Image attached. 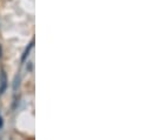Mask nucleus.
I'll use <instances>...</instances> for the list:
<instances>
[{"mask_svg": "<svg viewBox=\"0 0 152 140\" xmlns=\"http://www.w3.org/2000/svg\"><path fill=\"white\" fill-rule=\"evenodd\" d=\"M6 88V75L4 72H1V88H0V93L4 92Z\"/></svg>", "mask_w": 152, "mask_h": 140, "instance_id": "f257e3e1", "label": "nucleus"}, {"mask_svg": "<svg viewBox=\"0 0 152 140\" xmlns=\"http://www.w3.org/2000/svg\"><path fill=\"white\" fill-rule=\"evenodd\" d=\"M32 46H33V41L28 45V47L26 48V51H25V53H24V57H23V60H25V58H26V55H28V52H30V50L32 48Z\"/></svg>", "mask_w": 152, "mask_h": 140, "instance_id": "f03ea898", "label": "nucleus"}, {"mask_svg": "<svg viewBox=\"0 0 152 140\" xmlns=\"http://www.w3.org/2000/svg\"><path fill=\"white\" fill-rule=\"evenodd\" d=\"M2 127V119H1V115H0V128Z\"/></svg>", "mask_w": 152, "mask_h": 140, "instance_id": "7ed1b4c3", "label": "nucleus"}, {"mask_svg": "<svg viewBox=\"0 0 152 140\" xmlns=\"http://www.w3.org/2000/svg\"><path fill=\"white\" fill-rule=\"evenodd\" d=\"M0 55H1V54H0Z\"/></svg>", "mask_w": 152, "mask_h": 140, "instance_id": "20e7f679", "label": "nucleus"}]
</instances>
